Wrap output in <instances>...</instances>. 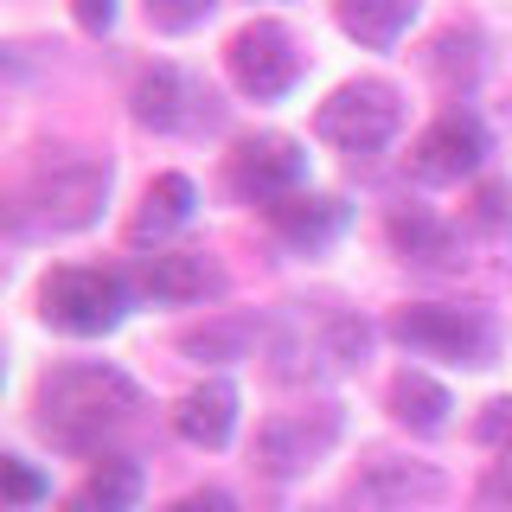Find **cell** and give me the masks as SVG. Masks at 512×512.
<instances>
[{
  "mask_svg": "<svg viewBox=\"0 0 512 512\" xmlns=\"http://www.w3.org/2000/svg\"><path fill=\"white\" fill-rule=\"evenodd\" d=\"M346 416L340 404H301V410H276L263 429H256V468L269 480H295L320 468V461L333 455V442H340Z\"/></svg>",
  "mask_w": 512,
  "mask_h": 512,
  "instance_id": "6",
  "label": "cell"
},
{
  "mask_svg": "<svg viewBox=\"0 0 512 512\" xmlns=\"http://www.w3.org/2000/svg\"><path fill=\"white\" fill-rule=\"evenodd\" d=\"M263 218L276 224V231H282L295 250H320L327 237H340L346 205H340V199H327V192H288V199H276Z\"/></svg>",
  "mask_w": 512,
  "mask_h": 512,
  "instance_id": "17",
  "label": "cell"
},
{
  "mask_svg": "<svg viewBox=\"0 0 512 512\" xmlns=\"http://www.w3.org/2000/svg\"><path fill=\"white\" fill-rule=\"evenodd\" d=\"M7 500H13V506H32V500H45V480L32 474L20 455H7Z\"/></svg>",
  "mask_w": 512,
  "mask_h": 512,
  "instance_id": "26",
  "label": "cell"
},
{
  "mask_svg": "<svg viewBox=\"0 0 512 512\" xmlns=\"http://www.w3.org/2000/svg\"><path fill=\"white\" fill-rule=\"evenodd\" d=\"M500 218H506V192L487 186V192H480V224H500Z\"/></svg>",
  "mask_w": 512,
  "mask_h": 512,
  "instance_id": "29",
  "label": "cell"
},
{
  "mask_svg": "<svg viewBox=\"0 0 512 512\" xmlns=\"http://www.w3.org/2000/svg\"><path fill=\"white\" fill-rule=\"evenodd\" d=\"M212 7L218 0H148V20H154V32H192Z\"/></svg>",
  "mask_w": 512,
  "mask_h": 512,
  "instance_id": "23",
  "label": "cell"
},
{
  "mask_svg": "<svg viewBox=\"0 0 512 512\" xmlns=\"http://www.w3.org/2000/svg\"><path fill=\"white\" fill-rule=\"evenodd\" d=\"M448 410H455V397H448L429 372H397L391 378V416L410 429V436H442Z\"/></svg>",
  "mask_w": 512,
  "mask_h": 512,
  "instance_id": "20",
  "label": "cell"
},
{
  "mask_svg": "<svg viewBox=\"0 0 512 512\" xmlns=\"http://www.w3.org/2000/svg\"><path fill=\"white\" fill-rule=\"evenodd\" d=\"M480 160H487V128H480V116L474 109H442V116L410 141L404 167H410L416 186H455V180H468V173H480Z\"/></svg>",
  "mask_w": 512,
  "mask_h": 512,
  "instance_id": "8",
  "label": "cell"
},
{
  "mask_svg": "<svg viewBox=\"0 0 512 512\" xmlns=\"http://www.w3.org/2000/svg\"><path fill=\"white\" fill-rule=\"evenodd\" d=\"M256 346V320H212V327H192L180 333V352H192V359H244V352Z\"/></svg>",
  "mask_w": 512,
  "mask_h": 512,
  "instance_id": "22",
  "label": "cell"
},
{
  "mask_svg": "<svg viewBox=\"0 0 512 512\" xmlns=\"http://www.w3.org/2000/svg\"><path fill=\"white\" fill-rule=\"evenodd\" d=\"M333 20L346 39H359L365 52H391L416 20V0H333Z\"/></svg>",
  "mask_w": 512,
  "mask_h": 512,
  "instance_id": "18",
  "label": "cell"
},
{
  "mask_svg": "<svg viewBox=\"0 0 512 512\" xmlns=\"http://www.w3.org/2000/svg\"><path fill=\"white\" fill-rule=\"evenodd\" d=\"M71 13H77L84 32H109V26H116V0H71Z\"/></svg>",
  "mask_w": 512,
  "mask_h": 512,
  "instance_id": "28",
  "label": "cell"
},
{
  "mask_svg": "<svg viewBox=\"0 0 512 512\" xmlns=\"http://www.w3.org/2000/svg\"><path fill=\"white\" fill-rule=\"evenodd\" d=\"M103 199H109V160L58 154V160H45V167L20 186L13 224H20V231L64 237V231H84V224H96Z\"/></svg>",
  "mask_w": 512,
  "mask_h": 512,
  "instance_id": "2",
  "label": "cell"
},
{
  "mask_svg": "<svg viewBox=\"0 0 512 512\" xmlns=\"http://www.w3.org/2000/svg\"><path fill=\"white\" fill-rule=\"evenodd\" d=\"M301 180H308V154H301L295 135H250V141H237V154H231V192L256 199L263 212L276 199H288V192H301Z\"/></svg>",
  "mask_w": 512,
  "mask_h": 512,
  "instance_id": "10",
  "label": "cell"
},
{
  "mask_svg": "<svg viewBox=\"0 0 512 512\" xmlns=\"http://www.w3.org/2000/svg\"><path fill=\"white\" fill-rule=\"evenodd\" d=\"M128 109H135V122L154 128V135H199V128L218 122L212 90H205L199 77L173 71V64H148V71L135 77V96H128Z\"/></svg>",
  "mask_w": 512,
  "mask_h": 512,
  "instance_id": "9",
  "label": "cell"
},
{
  "mask_svg": "<svg viewBox=\"0 0 512 512\" xmlns=\"http://www.w3.org/2000/svg\"><path fill=\"white\" fill-rule=\"evenodd\" d=\"M429 71H436V84L448 96H461V90H474V77H480V39L468 26H448L429 39Z\"/></svg>",
  "mask_w": 512,
  "mask_h": 512,
  "instance_id": "21",
  "label": "cell"
},
{
  "mask_svg": "<svg viewBox=\"0 0 512 512\" xmlns=\"http://www.w3.org/2000/svg\"><path fill=\"white\" fill-rule=\"evenodd\" d=\"M391 340L448 365H493L500 359V320L487 308H455V301H410L391 314Z\"/></svg>",
  "mask_w": 512,
  "mask_h": 512,
  "instance_id": "3",
  "label": "cell"
},
{
  "mask_svg": "<svg viewBox=\"0 0 512 512\" xmlns=\"http://www.w3.org/2000/svg\"><path fill=\"white\" fill-rule=\"evenodd\" d=\"M404 128V90L384 77H352L314 109V135L340 154H378Z\"/></svg>",
  "mask_w": 512,
  "mask_h": 512,
  "instance_id": "4",
  "label": "cell"
},
{
  "mask_svg": "<svg viewBox=\"0 0 512 512\" xmlns=\"http://www.w3.org/2000/svg\"><path fill=\"white\" fill-rule=\"evenodd\" d=\"M141 506V468L128 455H96L84 487L71 493V512H135Z\"/></svg>",
  "mask_w": 512,
  "mask_h": 512,
  "instance_id": "19",
  "label": "cell"
},
{
  "mask_svg": "<svg viewBox=\"0 0 512 512\" xmlns=\"http://www.w3.org/2000/svg\"><path fill=\"white\" fill-rule=\"evenodd\" d=\"M480 506H487V512H512V448H500V461H487Z\"/></svg>",
  "mask_w": 512,
  "mask_h": 512,
  "instance_id": "25",
  "label": "cell"
},
{
  "mask_svg": "<svg viewBox=\"0 0 512 512\" xmlns=\"http://www.w3.org/2000/svg\"><path fill=\"white\" fill-rule=\"evenodd\" d=\"M167 512H244V506H237L224 487H199V493H186V500H173Z\"/></svg>",
  "mask_w": 512,
  "mask_h": 512,
  "instance_id": "27",
  "label": "cell"
},
{
  "mask_svg": "<svg viewBox=\"0 0 512 512\" xmlns=\"http://www.w3.org/2000/svg\"><path fill=\"white\" fill-rule=\"evenodd\" d=\"M237 429V384L224 378H205L173 404V436L192 442V448H224Z\"/></svg>",
  "mask_w": 512,
  "mask_h": 512,
  "instance_id": "15",
  "label": "cell"
},
{
  "mask_svg": "<svg viewBox=\"0 0 512 512\" xmlns=\"http://www.w3.org/2000/svg\"><path fill=\"white\" fill-rule=\"evenodd\" d=\"M391 244L404 263L416 269H461L468 256H461V237H455V224H442L429 205H391Z\"/></svg>",
  "mask_w": 512,
  "mask_h": 512,
  "instance_id": "14",
  "label": "cell"
},
{
  "mask_svg": "<svg viewBox=\"0 0 512 512\" xmlns=\"http://www.w3.org/2000/svg\"><path fill=\"white\" fill-rule=\"evenodd\" d=\"M224 71H231V84L250 96V103H276V96L295 90L301 77V52H295V32L282 20H250L231 32V45H224Z\"/></svg>",
  "mask_w": 512,
  "mask_h": 512,
  "instance_id": "7",
  "label": "cell"
},
{
  "mask_svg": "<svg viewBox=\"0 0 512 512\" xmlns=\"http://www.w3.org/2000/svg\"><path fill=\"white\" fill-rule=\"evenodd\" d=\"M192 212H199V192H192L186 173H154L148 192H141V205H135V218H128V237L160 250V237H173L180 224H192Z\"/></svg>",
  "mask_w": 512,
  "mask_h": 512,
  "instance_id": "16",
  "label": "cell"
},
{
  "mask_svg": "<svg viewBox=\"0 0 512 512\" xmlns=\"http://www.w3.org/2000/svg\"><path fill=\"white\" fill-rule=\"evenodd\" d=\"M429 500H442V474L436 468L378 455V461H365L359 480L346 487L340 512H410V506H429Z\"/></svg>",
  "mask_w": 512,
  "mask_h": 512,
  "instance_id": "11",
  "label": "cell"
},
{
  "mask_svg": "<svg viewBox=\"0 0 512 512\" xmlns=\"http://www.w3.org/2000/svg\"><path fill=\"white\" fill-rule=\"evenodd\" d=\"M128 295H135V282H122L116 269L71 263V269H52L39 282V314H45V327L71 333V340H96V333L122 327Z\"/></svg>",
  "mask_w": 512,
  "mask_h": 512,
  "instance_id": "5",
  "label": "cell"
},
{
  "mask_svg": "<svg viewBox=\"0 0 512 512\" xmlns=\"http://www.w3.org/2000/svg\"><path fill=\"white\" fill-rule=\"evenodd\" d=\"M276 352H282V359H301L295 378H340V372H352V365H365V352H372V320L327 314L314 340L301 333V340H282Z\"/></svg>",
  "mask_w": 512,
  "mask_h": 512,
  "instance_id": "12",
  "label": "cell"
},
{
  "mask_svg": "<svg viewBox=\"0 0 512 512\" xmlns=\"http://www.w3.org/2000/svg\"><path fill=\"white\" fill-rule=\"evenodd\" d=\"M218 288H224V276L205 250H154V256L135 263V295H148V301L186 308V301H205V295H218Z\"/></svg>",
  "mask_w": 512,
  "mask_h": 512,
  "instance_id": "13",
  "label": "cell"
},
{
  "mask_svg": "<svg viewBox=\"0 0 512 512\" xmlns=\"http://www.w3.org/2000/svg\"><path fill=\"white\" fill-rule=\"evenodd\" d=\"M32 410H39V429L58 448H71V455H103V442L135 423L141 384L128 372H116V365L77 359V365H52V372L39 378Z\"/></svg>",
  "mask_w": 512,
  "mask_h": 512,
  "instance_id": "1",
  "label": "cell"
},
{
  "mask_svg": "<svg viewBox=\"0 0 512 512\" xmlns=\"http://www.w3.org/2000/svg\"><path fill=\"white\" fill-rule=\"evenodd\" d=\"M474 442L480 448H512V397H493V404L474 416Z\"/></svg>",
  "mask_w": 512,
  "mask_h": 512,
  "instance_id": "24",
  "label": "cell"
}]
</instances>
